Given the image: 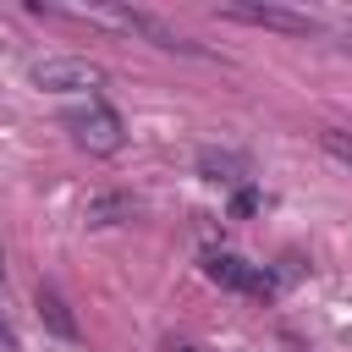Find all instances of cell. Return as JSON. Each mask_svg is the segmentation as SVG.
<instances>
[{
    "instance_id": "3957f363",
    "label": "cell",
    "mask_w": 352,
    "mask_h": 352,
    "mask_svg": "<svg viewBox=\"0 0 352 352\" xmlns=\"http://www.w3.org/2000/svg\"><path fill=\"white\" fill-rule=\"evenodd\" d=\"M66 132H72L82 148H94V154H116V148L126 143L121 116H116L110 104H99V99H88L82 110H72V116H66Z\"/></svg>"
},
{
    "instance_id": "5b68a950",
    "label": "cell",
    "mask_w": 352,
    "mask_h": 352,
    "mask_svg": "<svg viewBox=\"0 0 352 352\" xmlns=\"http://www.w3.org/2000/svg\"><path fill=\"white\" fill-rule=\"evenodd\" d=\"M220 11L236 16V22H253V28H275V33H319L314 16L286 11V6H248V0H231V6H220Z\"/></svg>"
},
{
    "instance_id": "277c9868",
    "label": "cell",
    "mask_w": 352,
    "mask_h": 352,
    "mask_svg": "<svg viewBox=\"0 0 352 352\" xmlns=\"http://www.w3.org/2000/svg\"><path fill=\"white\" fill-rule=\"evenodd\" d=\"M204 275L220 280V286H231V292H253V297H270V292H275V280H270L264 270L242 264L236 253H209V258H204Z\"/></svg>"
},
{
    "instance_id": "6da1fadb",
    "label": "cell",
    "mask_w": 352,
    "mask_h": 352,
    "mask_svg": "<svg viewBox=\"0 0 352 352\" xmlns=\"http://www.w3.org/2000/svg\"><path fill=\"white\" fill-rule=\"evenodd\" d=\"M33 11L38 16H72V22H99V28H116V33H143V38H154L160 50H192L182 33H170L160 16H148V11H132V6H44V0H33Z\"/></svg>"
},
{
    "instance_id": "52a82bcc",
    "label": "cell",
    "mask_w": 352,
    "mask_h": 352,
    "mask_svg": "<svg viewBox=\"0 0 352 352\" xmlns=\"http://www.w3.org/2000/svg\"><path fill=\"white\" fill-rule=\"evenodd\" d=\"M170 352H192V346H170Z\"/></svg>"
},
{
    "instance_id": "7a4b0ae2",
    "label": "cell",
    "mask_w": 352,
    "mask_h": 352,
    "mask_svg": "<svg viewBox=\"0 0 352 352\" xmlns=\"http://www.w3.org/2000/svg\"><path fill=\"white\" fill-rule=\"evenodd\" d=\"M28 82L44 94H94L104 82V72L77 55H44V60H28Z\"/></svg>"
},
{
    "instance_id": "8992f818",
    "label": "cell",
    "mask_w": 352,
    "mask_h": 352,
    "mask_svg": "<svg viewBox=\"0 0 352 352\" xmlns=\"http://www.w3.org/2000/svg\"><path fill=\"white\" fill-rule=\"evenodd\" d=\"M319 143H324V154H336V160L352 165V132H319Z\"/></svg>"
}]
</instances>
